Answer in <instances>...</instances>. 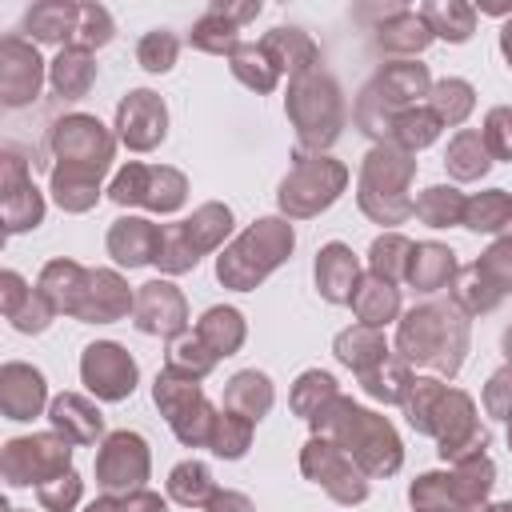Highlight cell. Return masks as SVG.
<instances>
[{
	"mask_svg": "<svg viewBox=\"0 0 512 512\" xmlns=\"http://www.w3.org/2000/svg\"><path fill=\"white\" fill-rule=\"evenodd\" d=\"M84 380H88V388L96 392V396H104V400H120V396H128L132 392V384H136V364L128 360V352H120L116 344H92L88 352H84Z\"/></svg>",
	"mask_w": 512,
	"mask_h": 512,
	"instance_id": "obj_1",
	"label": "cell"
},
{
	"mask_svg": "<svg viewBox=\"0 0 512 512\" xmlns=\"http://www.w3.org/2000/svg\"><path fill=\"white\" fill-rule=\"evenodd\" d=\"M120 136L132 148H152L164 136V104L152 92H128L120 104Z\"/></svg>",
	"mask_w": 512,
	"mask_h": 512,
	"instance_id": "obj_2",
	"label": "cell"
},
{
	"mask_svg": "<svg viewBox=\"0 0 512 512\" xmlns=\"http://www.w3.org/2000/svg\"><path fill=\"white\" fill-rule=\"evenodd\" d=\"M352 276H356V264H352V256H348L340 244H332V248L320 252V260H316V280H320V288H324L328 300H348L344 288H352Z\"/></svg>",
	"mask_w": 512,
	"mask_h": 512,
	"instance_id": "obj_3",
	"label": "cell"
},
{
	"mask_svg": "<svg viewBox=\"0 0 512 512\" xmlns=\"http://www.w3.org/2000/svg\"><path fill=\"white\" fill-rule=\"evenodd\" d=\"M52 84H56V92L68 96V100L84 96V88L92 84V64H88V56H84V52H64V56L56 60Z\"/></svg>",
	"mask_w": 512,
	"mask_h": 512,
	"instance_id": "obj_4",
	"label": "cell"
},
{
	"mask_svg": "<svg viewBox=\"0 0 512 512\" xmlns=\"http://www.w3.org/2000/svg\"><path fill=\"white\" fill-rule=\"evenodd\" d=\"M52 420H56V428L80 424V440H92V436L100 432V412H92L80 396H60V400L52 404Z\"/></svg>",
	"mask_w": 512,
	"mask_h": 512,
	"instance_id": "obj_5",
	"label": "cell"
},
{
	"mask_svg": "<svg viewBox=\"0 0 512 512\" xmlns=\"http://www.w3.org/2000/svg\"><path fill=\"white\" fill-rule=\"evenodd\" d=\"M140 232H144V220H120V224H116V232H112V240H108V244H112V252H116V260H120V264L156 260L148 248H140V240H136Z\"/></svg>",
	"mask_w": 512,
	"mask_h": 512,
	"instance_id": "obj_6",
	"label": "cell"
},
{
	"mask_svg": "<svg viewBox=\"0 0 512 512\" xmlns=\"http://www.w3.org/2000/svg\"><path fill=\"white\" fill-rule=\"evenodd\" d=\"M204 492H208V472H204V464H180V468L172 472V496H176V500L192 504V500H200Z\"/></svg>",
	"mask_w": 512,
	"mask_h": 512,
	"instance_id": "obj_7",
	"label": "cell"
},
{
	"mask_svg": "<svg viewBox=\"0 0 512 512\" xmlns=\"http://www.w3.org/2000/svg\"><path fill=\"white\" fill-rule=\"evenodd\" d=\"M172 52H176L172 36H160V32H152V36L140 44V60H144L148 72H164V68L172 64Z\"/></svg>",
	"mask_w": 512,
	"mask_h": 512,
	"instance_id": "obj_8",
	"label": "cell"
},
{
	"mask_svg": "<svg viewBox=\"0 0 512 512\" xmlns=\"http://www.w3.org/2000/svg\"><path fill=\"white\" fill-rule=\"evenodd\" d=\"M76 492H80V480H76V472H64L56 492H52V488H40L44 504H48V508H56V512H60V508H68V504L76 500Z\"/></svg>",
	"mask_w": 512,
	"mask_h": 512,
	"instance_id": "obj_9",
	"label": "cell"
},
{
	"mask_svg": "<svg viewBox=\"0 0 512 512\" xmlns=\"http://www.w3.org/2000/svg\"><path fill=\"white\" fill-rule=\"evenodd\" d=\"M504 52H508V60H512V32H504Z\"/></svg>",
	"mask_w": 512,
	"mask_h": 512,
	"instance_id": "obj_10",
	"label": "cell"
}]
</instances>
